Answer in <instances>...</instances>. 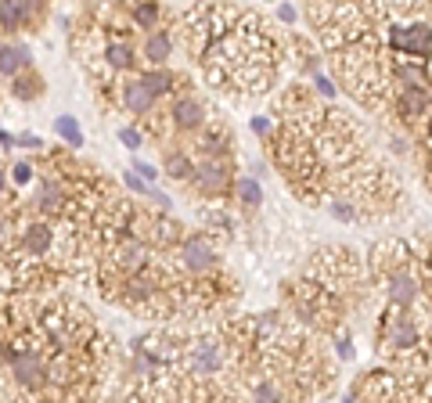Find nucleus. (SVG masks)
I'll use <instances>...</instances> for the list:
<instances>
[{
    "label": "nucleus",
    "instance_id": "nucleus-1",
    "mask_svg": "<svg viewBox=\"0 0 432 403\" xmlns=\"http://www.w3.org/2000/svg\"><path fill=\"white\" fill-rule=\"evenodd\" d=\"M234 181H238L234 158H198L191 191L205 202H224L227 195H234Z\"/></svg>",
    "mask_w": 432,
    "mask_h": 403
},
{
    "label": "nucleus",
    "instance_id": "nucleus-2",
    "mask_svg": "<svg viewBox=\"0 0 432 403\" xmlns=\"http://www.w3.org/2000/svg\"><path fill=\"white\" fill-rule=\"evenodd\" d=\"M173 263L184 277H205V274H216L220 270V252H216L209 230H195V235H188L177 252H173Z\"/></svg>",
    "mask_w": 432,
    "mask_h": 403
},
{
    "label": "nucleus",
    "instance_id": "nucleus-3",
    "mask_svg": "<svg viewBox=\"0 0 432 403\" xmlns=\"http://www.w3.org/2000/svg\"><path fill=\"white\" fill-rule=\"evenodd\" d=\"M166 119H170V130H173L177 144L198 137V134L212 123V119H209V112H205V104H202V97H195L191 90L177 94V97L166 104Z\"/></svg>",
    "mask_w": 432,
    "mask_h": 403
},
{
    "label": "nucleus",
    "instance_id": "nucleus-4",
    "mask_svg": "<svg viewBox=\"0 0 432 403\" xmlns=\"http://www.w3.org/2000/svg\"><path fill=\"white\" fill-rule=\"evenodd\" d=\"M177 11H170V18L162 22L158 29L144 33V43H141V58L148 62V69H170L173 54H177Z\"/></svg>",
    "mask_w": 432,
    "mask_h": 403
},
{
    "label": "nucleus",
    "instance_id": "nucleus-5",
    "mask_svg": "<svg viewBox=\"0 0 432 403\" xmlns=\"http://www.w3.org/2000/svg\"><path fill=\"white\" fill-rule=\"evenodd\" d=\"M389 112L396 115L404 127H414L418 119L425 123V119H428V112H432V87L421 83V87L393 90V104H389Z\"/></svg>",
    "mask_w": 432,
    "mask_h": 403
},
{
    "label": "nucleus",
    "instance_id": "nucleus-6",
    "mask_svg": "<svg viewBox=\"0 0 432 403\" xmlns=\"http://www.w3.org/2000/svg\"><path fill=\"white\" fill-rule=\"evenodd\" d=\"M116 104H119L123 112L137 115V119H148V115H155V112H158V101L151 97V90L141 83V76H137V72L119 80V87H116Z\"/></svg>",
    "mask_w": 432,
    "mask_h": 403
},
{
    "label": "nucleus",
    "instance_id": "nucleus-7",
    "mask_svg": "<svg viewBox=\"0 0 432 403\" xmlns=\"http://www.w3.org/2000/svg\"><path fill=\"white\" fill-rule=\"evenodd\" d=\"M4 11H8L11 33H29V29H40L47 22L43 0H4Z\"/></svg>",
    "mask_w": 432,
    "mask_h": 403
},
{
    "label": "nucleus",
    "instance_id": "nucleus-8",
    "mask_svg": "<svg viewBox=\"0 0 432 403\" xmlns=\"http://www.w3.org/2000/svg\"><path fill=\"white\" fill-rule=\"evenodd\" d=\"M195 166H198V158L184 144H170L166 151H162V173H166L173 184H191L195 181Z\"/></svg>",
    "mask_w": 432,
    "mask_h": 403
},
{
    "label": "nucleus",
    "instance_id": "nucleus-9",
    "mask_svg": "<svg viewBox=\"0 0 432 403\" xmlns=\"http://www.w3.org/2000/svg\"><path fill=\"white\" fill-rule=\"evenodd\" d=\"M137 76H141V83L151 90V97H155V101H166V97L173 101L177 94L191 90V87H184V83H180V76H177L173 69H148V65H144Z\"/></svg>",
    "mask_w": 432,
    "mask_h": 403
},
{
    "label": "nucleus",
    "instance_id": "nucleus-10",
    "mask_svg": "<svg viewBox=\"0 0 432 403\" xmlns=\"http://www.w3.org/2000/svg\"><path fill=\"white\" fill-rule=\"evenodd\" d=\"M33 69V50L22 40H0V76H22Z\"/></svg>",
    "mask_w": 432,
    "mask_h": 403
},
{
    "label": "nucleus",
    "instance_id": "nucleus-11",
    "mask_svg": "<svg viewBox=\"0 0 432 403\" xmlns=\"http://www.w3.org/2000/svg\"><path fill=\"white\" fill-rule=\"evenodd\" d=\"M123 11H126L130 26L141 29V33H151V29H158L162 22L170 18V8L155 4V0H141V4H123Z\"/></svg>",
    "mask_w": 432,
    "mask_h": 403
},
{
    "label": "nucleus",
    "instance_id": "nucleus-12",
    "mask_svg": "<svg viewBox=\"0 0 432 403\" xmlns=\"http://www.w3.org/2000/svg\"><path fill=\"white\" fill-rule=\"evenodd\" d=\"M8 90H11V97H15V101H22V104H29V101H36V97H43V90H47V83H43V76H40L36 69H29V72H22V76H15Z\"/></svg>",
    "mask_w": 432,
    "mask_h": 403
},
{
    "label": "nucleus",
    "instance_id": "nucleus-13",
    "mask_svg": "<svg viewBox=\"0 0 432 403\" xmlns=\"http://www.w3.org/2000/svg\"><path fill=\"white\" fill-rule=\"evenodd\" d=\"M234 198L242 209H259L263 205V184L252 177V173H238L234 181Z\"/></svg>",
    "mask_w": 432,
    "mask_h": 403
},
{
    "label": "nucleus",
    "instance_id": "nucleus-14",
    "mask_svg": "<svg viewBox=\"0 0 432 403\" xmlns=\"http://www.w3.org/2000/svg\"><path fill=\"white\" fill-rule=\"evenodd\" d=\"M54 134L62 137V144H65L69 151H80V148L87 144V134H83L80 119H72V115H58V119H54Z\"/></svg>",
    "mask_w": 432,
    "mask_h": 403
},
{
    "label": "nucleus",
    "instance_id": "nucleus-15",
    "mask_svg": "<svg viewBox=\"0 0 432 403\" xmlns=\"http://www.w3.org/2000/svg\"><path fill=\"white\" fill-rule=\"evenodd\" d=\"M324 209H328L332 220H339V223H357V220L364 216L360 205L350 202V198H342V195H328V198H324Z\"/></svg>",
    "mask_w": 432,
    "mask_h": 403
},
{
    "label": "nucleus",
    "instance_id": "nucleus-16",
    "mask_svg": "<svg viewBox=\"0 0 432 403\" xmlns=\"http://www.w3.org/2000/svg\"><path fill=\"white\" fill-rule=\"evenodd\" d=\"M8 177H11V184L15 188H26V184H36V162L33 158H15L11 162V169H8Z\"/></svg>",
    "mask_w": 432,
    "mask_h": 403
},
{
    "label": "nucleus",
    "instance_id": "nucleus-17",
    "mask_svg": "<svg viewBox=\"0 0 432 403\" xmlns=\"http://www.w3.org/2000/svg\"><path fill=\"white\" fill-rule=\"evenodd\" d=\"M130 169L137 173V177H141L144 184H151V188L158 184V166H151V162H144V158H137V155H134V158H130Z\"/></svg>",
    "mask_w": 432,
    "mask_h": 403
},
{
    "label": "nucleus",
    "instance_id": "nucleus-18",
    "mask_svg": "<svg viewBox=\"0 0 432 403\" xmlns=\"http://www.w3.org/2000/svg\"><path fill=\"white\" fill-rule=\"evenodd\" d=\"M119 144L130 148V151H141L144 148V130L141 127H119Z\"/></svg>",
    "mask_w": 432,
    "mask_h": 403
},
{
    "label": "nucleus",
    "instance_id": "nucleus-19",
    "mask_svg": "<svg viewBox=\"0 0 432 403\" xmlns=\"http://www.w3.org/2000/svg\"><path fill=\"white\" fill-rule=\"evenodd\" d=\"M15 148H26V151H36V155H43L47 151V141L40 137V134H15Z\"/></svg>",
    "mask_w": 432,
    "mask_h": 403
},
{
    "label": "nucleus",
    "instance_id": "nucleus-20",
    "mask_svg": "<svg viewBox=\"0 0 432 403\" xmlns=\"http://www.w3.org/2000/svg\"><path fill=\"white\" fill-rule=\"evenodd\" d=\"M123 188H126L130 195H144V198H151V191H155L151 184H144V181L137 177L134 169H126V173H123Z\"/></svg>",
    "mask_w": 432,
    "mask_h": 403
},
{
    "label": "nucleus",
    "instance_id": "nucleus-21",
    "mask_svg": "<svg viewBox=\"0 0 432 403\" xmlns=\"http://www.w3.org/2000/svg\"><path fill=\"white\" fill-rule=\"evenodd\" d=\"M274 119H270V115H256V119H252V134L259 137V141H270V137H274Z\"/></svg>",
    "mask_w": 432,
    "mask_h": 403
},
{
    "label": "nucleus",
    "instance_id": "nucleus-22",
    "mask_svg": "<svg viewBox=\"0 0 432 403\" xmlns=\"http://www.w3.org/2000/svg\"><path fill=\"white\" fill-rule=\"evenodd\" d=\"M332 345H335V357L339 360H353V342H350V335H332Z\"/></svg>",
    "mask_w": 432,
    "mask_h": 403
},
{
    "label": "nucleus",
    "instance_id": "nucleus-23",
    "mask_svg": "<svg viewBox=\"0 0 432 403\" xmlns=\"http://www.w3.org/2000/svg\"><path fill=\"white\" fill-rule=\"evenodd\" d=\"M310 83L317 87V94H320V97H335V80H328L324 72H317V76H313Z\"/></svg>",
    "mask_w": 432,
    "mask_h": 403
},
{
    "label": "nucleus",
    "instance_id": "nucleus-24",
    "mask_svg": "<svg viewBox=\"0 0 432 403\" xmlns=\"http://www.w3.org/2000/svg\"><path fill=\"white\" fill-rule=\"evenodd\" d=\"M278 18H281V22H288V26H292V22H296V18H299V11H296V8H292V4H281V8H278Z\"/></svg>",
    "mask_w": 432,
    "mask_h": 403
},
{
    "label": "nucleus",
    "instance_id": "nucleus-25",
    "mask_svg": "<svg viewBox=\"0 0 432 403\" xmlns=\"http://www.w3.org/2000/svg\"><path fill=\"white\" fill-rule=\"evenodd\" d=\"M0 148H4V151H15V134H11V130H0Z\"/></svg>",
    "mask_w": 432,
    "mask_h": 403
},
{
    "label": "nucleus",
    "instance_id": "nucleus-26",
    "mask_svg": "<svg viewBox=\"0 0 432 403\" xmlns=\"http://www.w3.org/2000/svg\"><path fill=\"white\" fill-rule=\"evenodd\" d=\"M0 33H11V26H8V11H4V0H0Z\"/></svg>",
    "mask_w": 432,
    "mask_h": 403
},
{
    "label": "nucleus",
    "instance_id": "nucleus-27",
    "mask_svg": "<svg viewBox=\"0 0 432 403\" xmlns=\"http://www.w3.org/2000/svg\"><path fill=\"white\" fill-rule=\"evenodd\" d=\"M342 403H357V396H353V392H346V399H342Z\"/></svg>",
    "mask_w": 432,
    "mask_h": 403
},
{
    "label": "nucleus",
    "instance_id": "nucleus-28",
    "mask_svg": "<svg viewBox=\"0 0 432 403\" xmlns=\"http://www.w3.org/2000/svg\"><path fill=\"white\" fill-rule=\"evenodd\" d=\"M320 403H328V399H320Z\"/></svg>",
    "mask_w": 432,
    "mask_h": 403
}]
</instances>
